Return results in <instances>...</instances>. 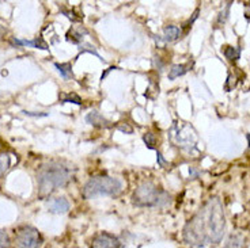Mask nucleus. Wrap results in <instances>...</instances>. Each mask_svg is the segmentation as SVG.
Returning <instances> with one entry per match:
<instances>
[{"instance_id":"nucleus-1","label":"nucleus","mask_w":250,"mask_h":248,"mask_svg":"<svg viewBox=\"0 0 250 248\" xmlns=\"http://www.w3.org/2000/svg\"><path fill=\"white\" fill-rule=\"evenodd\" d=\"M225 229L223 205L218 198H211L187 223L184 228V240L193 247L216 244L223 239Z\"/></svg>"},{"instance_id":"nucleus-2","label":"nucleus","mask_w":250,"mask_h":248,"mask_svg":"<svg viewBox=\"0 0 250 248\" xmlns=\"http://www.w3.org/2000/svg\"><path fill=\"white\" fill-rule=\"evenodd\" d=\"M72 178V171L68 166H64L59 161H50L40 168L37 174L38 190L41 195H48L64 187Z\"/></svg>"},{"instance_id":"nucleus-3","label":"nucleus","mask_w":250,"mask_h":248,"mask_svg":"<svg viewBox=\"0 0 250 248\" xmlns=\"http://www.w3.org/2000/svg\"><path fill=\"white\" fill-rule=\"evenodd\" d=\"M123 190V183L117 178L107 175L94 176L83 187V197L86 199L94 198L97 195H110L116 197Z\"/></svg>"},{"instance_id":"nucleus-4","label":"nucleus","mask_w":250,"mask_h":248,"mask_svg":"<svg viewBox=\"0 0 250 248\" xmlns=\"http://www.w3.org/2000/svg\"><path fill=\"white\" fill-rule=\"evenodd\" d=\"M163 195H165V192L159 190L154 183L143 182L133 192L132 201L136 206L151 208V206H158L161 204L163 201Z\"/></svg>"},{"instance_id":"nucleus-5","label":"nucleus","mask_w":250,"mask_h":248,"mask_svg":"<svg viewBox=\"0 0 250 248\" xmlns=\"http://www.w3.org/2000/svg\"><path fill=\"white\" fill-rule=\"evenodd\" d=\"M15 240L21 248H41L42 237L36 228L33 227H23L17 232Z\"/></svg>"},{"instance_id":"nucleus-6","label":"nucleus","mask_w":250,"mask_h":248,"mask_svg":"<svg viewBox=\"0 0 250 248\" xmlns=\"http://www.w3.org/2000/svg\"><path fill=\"white\" fill-rule=\"evenodd\" d=\"M90 248H120V240L112 233L100 232L93 237Z\"/></svg>"},{"instance_id":"nucleus-7","label":"nucleus","mask_w":250,"mask_h":248,"mask_svg":"<svg viewBox=\"0 0 250 248\" xmlns=\"http://www.w3.org/2000/svg\"><path fill=\"white\" fill-rule=\"evenodd\" d=\"M86 121H87V124L97 126V128H104V129H107V128H112L113 126L112 122L109 119H106L104 115H101L98 112L88 113L87 117H86Z\"/></svg>"},{"instance_id":"nucleus-8","label":"nucleus","mask_w":250,"mask_h":248,"mask_svg":"<svg viewBox=\"0 0 250 248\" xmlns=\"http://www.w3.org/2000/svg\"><path fill=\"white\" fill-rule=\"evenodd\" d=\"M48 209L52 213H65L69 209V202L65 198L50 199L48 202Z\"/></svg>"},{"instance_id":"nucleus-9","label":"nucleus","mask_w":250,"mask_h":248,"mask_svg":"<svg viewBox=\"0 0 250 248\" xmlns=\"http://www.w3.org/2000/svg\"><path fill=\"white\" fill-rule=\"evenodd\" d=\"M182 36V30L177 26H166L165 30H163V39L167 41V42H173V41H177L178 38Z\"/></svg>"},{"instance_id":"nucleus-10","label":"nucleus","mask_w":250,"mask_h":248,"mask_svg":"<svg viewBox=\"0 0 250 248\" xmlns=\"http://www.w3.org/2000/svg\"><path fill=\"white\" fill-rule=\"evenodd\" d=\"M15 45H22V46H30V48H37V49L48 50V45L42 41V38H36L33 41H27V39H13Z\"/></svg>"},{"instance_id":"nucleus-11","label":"nucleus","mask_w":250,"mask_h":248,"mask_svg":"<svg viewBox=\"0 0 250 248\" xmlns=\"http://www.w3.org/2000/svg\"><path fill=\"white\" fill-rule=\"evenodd\" d=\"M188 65L185 64H177V65H173L169 72V79L170 80H174L177 77H180L182 75H185L188 72Z\"/></svg>"},{"instance_id":"nucleus-12","label":"nucleus","mask_w":250,"mask_h":248,"mask_svg":"<svg viewBox=\"0 0 250 248\" xmlns=\"http://www.w3.org/2000/svg\"><path fill=\"white\" fill-rule=\"evenodd\" d=\"M223 248H245L244 239L238 235H231L229 237V240L226 242Z\"/></svg>"},{"instance_id":"nucleus-13","label":"nucleus","mask_w":250,"mask_h":248,"mask_svg":"<svg viewBox=\"0 0 250 248\" xmlns=\"http://www.w3.org/2000/svg\"><path fill=\"white\" fill-rule=\"evenodd\" d=\"M60 100H62V103H75V105H82L81 96L74 93L62 94V95H60Z\"/></svg>"},{"instance_id":"nucleus-14","label":"nucleus","mask_w":250,"mask_h":248,"mask_svg":"<svg viewBox=\"0 0 250 248\" xmlns=\"http://www.w3.org/2000/svg\"><path fill=\"white\" fill-rule=\"evenodd\" d=\"M225 56L227 60L235 61V60H238L239 56H241V50H239V48H234V46H226Z\"/></svg>"},{"instance_id":"nucleus-15","label":"nucleus","mask_w":250,"mask_h":248,"mask_svg":"<svg viewBox=\"0 0 250 248\" xmlns=\"http://www.w3.org/2000/svg\"><path fill=\"white\" fill-rule=\"evenodd\" d=\"M55 67L57 68V71L60 72L64 79H69L72 76V68H71V64L69 62H65V64H55Z\"/></svg>"},{"instance_id":"nucleus-16","label":"nucleus","mask_w":250,"mask_h":248,"mask_svg":"<svg viewBox=\"0 0 250 248\" xmlns=\"http://www.w3.org/2000/svg\"><path fill=\"white\" fill-rule=\"evenodd\" d=\"M8 167H10V156L6 155V153H1L0 155V176L6 172Z\"/></svg>"},{"instance_id":"nucleus-17","label":"nucleus","mask_w":250,"mask_h":248,"mask_svg":"<svg viewBox=\"0 0 250 248\" xmlns=\"http://www.w3.org/2000/svg\"><path fill=\"white\" fill-rule=\"evenodd\" d=\"M144 143L147 144V147L150 149H154L156 145V137L155 134H152V133H146L143 137Z\"/></svg>"},{"instance_id":"nucleus-18","label":"nucleus","mask_w":250,"mask_h":248,"mask_svg":"<svg viewBox=\"0 0 250 248\" xmlns=\"http://www.w3.org/2000/svg\"><path fill=\"white\" fill-rule=\"evenodd\" d=\"M230 7H231V3H226L225 10H223L222 13L219 14L218 25H222V23H225L226 19H227V17H229V13H230Z\"/></svg>"},{"instance_id":"nucleus-19","label":"nucleus","mask_w":250,"mask_h":248,"mask_svg":"<svg viewBox=\"0 0 250 248\" xmlns=\"http://www.w3.org/2000/svg\"><path fill=\"white\" fill-rule=\"evenodd\" d=\"M10 247V237L4 230L0 229V248H8Z\"/></svg>"},{"instance_id":"nucleus-20","label":"nucleus","mask_w":250,"mask_h":248,"mask_svg":"<svg viewBox=\"0 0 250 248\" xmlns=\"http://www.w3.org/2000/svg\"><path fill=\"white\" fill-rule=\"evenodd\" d=\"M26 115H30V117H46L48 114H40V113H30V112H25Z\"/></svg>"},{"instance_id":"nucleus-21","label":"nucleus","mask_w":250,"mask_h":248,"mask_svg":"<svg viewBox=\"0 0 250 248\" xmlns=\"http://www.w3.org/2000/svg\"><path fill=\"white\" fill-rule=\"evenodd\" d=\"M158 163H159V166H161V167H163V166H166V164H167V161L163 159L161 153H158Z\"/></svg>"},{"instance_id":"nucleus-22","label":"nucleus","mask_w":250,"mask_h":248,"mask_svg":"<svg viewBox=\"0 0 250 248\" xmlns=\"http://www.w3.org/2000/svg\"><path fill=\"white\" fill-rule=\"evenodd\" d=\"M245 7H246V13H245V17H246V18L250 20V3H246V4H245Z\"/></svg>"},{"instance_id":"nucleus-23","label":"nucleus","mask_w":250,"mask_h":248,"mask_svg":"<svg viewBox=\"0 0 250 248\" xmlns=\"http://www.w3.org/2000/svg\"><path fill=\"white\" fill-rule=\"evenodd\" d=\"M246 138H248V141H249V149H250V134H246Z\"/></svg>"}]
</instances>
